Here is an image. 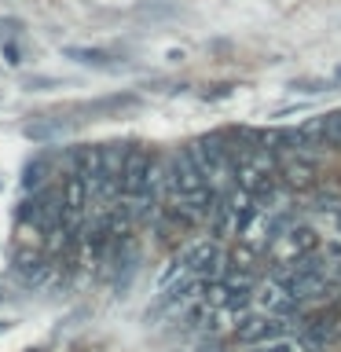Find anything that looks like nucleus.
<instances>
[{
    "instance_id": "nucleus-1",
    "label": "nucleus",
    "mask_w": 341,
    "mask_h": 352,
    "mask_svg": "<svg viewBox=\"0 0 341 352\" xmlns=\"http://www.w3.org/2000/svg\"><path fill=\"white\" fill-rule=\"evenodd\" d=\"M158 154H151L140 143H129L125 165H121V202H143L154 198V173H158ZM158 202V198H154Z\"/></svg>"
},
{
    "instance_id": "nucleus-2",
    "label": "nucleus",
    "mask_w": 341,
    "mask_h": 352,
    "mask_svg": "<svg viewBox=\"0 0 341 352\" xmlns=\"http://www.w3.org/2000/svg\"><path fill=\"white\" fill-rule=\"evenodd\" d=\"M187 151L195 154V162L202 165L206 180L213 184L217 191H224V187L235 184V158H231V140L228 136H202Z\"/></svg>"
},
{
    "instance_id": "nucleus-3",
    "label": "nucleus",
    "mask_w": 341,
    "mask_h": 352,
    "mask_svg": "<svg viewBox=\"0 0 341 352\" xmlns=\"http://www.w3.org/2000/svg\"><path fill=\"white\" fill-rule=\"evenodd\" d=\"M187 275H198V279H217V275H224L228 268V257L220 253V242L217 239H198L191 242L184 253H180Z\"/></svg>"
},
{
    "instance_id": "nucleus-4",
    "label": "nucleus",
    "mask_w": 341,
    "mask_h": 352,
    "mask_svg": "<svg viewBox=\"0 0 341 352\" xmlns=\"http://www.w3.org/2000/svg\"><path fill=\"white\" fill-rule=\"evenodd\" d=\"M59 202H63V220L70 224L77 235L88 224V180L81 173H66L59 187Z\"/></svg>"
},
{
    "instance_id": "nucleus-5",
    "label": "nucleus",
    "mask_w": 341,
    "mask_h": 352,
    "mask_svg": "<svg viewBox=\"0 0 341 352\" xmlns=\"http://www.w3.org/2000/svg\"><path fill=\"white\" fill-rule=\"evenodd\" d=\"M165 165H169L173 198H176V195H191V191H198V187H213V184L206 180L202 165L195 162V154L187 151V147H180L176 154H169V158H165ZM173 198H169V202H173Z\"/></svg>"
},
{
    "instance_id": "nucleus-6",
    "label": "nucleus",
    "mask_w": 341,
    "mask_h": 352,
    "mask_svg": "<svg viewBox=\"0 0 341 352\" xmlns=\"http://www.w3.org/2000/svg\"><path fill=\"white\" fill-rule=\"evenodd\" d=\"M290 319L286 316H250V319H242L239 330H235V338L239 341H246V345H264V341H275V338H283V334H290Z\"/></svg>"
},
{
    "instance_id": "nucleus-7",
    "label": "nucleus",
    "mask_w": 341,
    "mask_h": 352,
    "mask_svg": "<svg viewBox=\"0 0 341 352\" xmlns=\"http://www.w3.org/2000/svg\"><path fill=\"white\" fill-rule=\"evenodd\" d=\"M319 246V239H316V231L312 228H286L279 231V235L272 239V257L279 261V264H290L297 257H305V253H312Z\"/></svg>"
},
{
    "instance_id": "nucleus-8",
    "label": "nucleus",
    "mask_w": 341,
    "mask_h": 352,
    "mask_svg": "<svg viewBox=\"0 0 341 352\" xmlns=\"http://www.w3.org/2000/svg\"><path fill=\"white\" fill-rule=\"evenodd\" d=\"M253 301H257L261 312H268V316H286V319H290L297 308H301V301L294 297V290H290V286H283L279 279H268L264 286H257V290H253Z\"/></svg>"
},
{
    "instance_id": "nucleus-9",
    "label": "nucleus",
    "mask_w": 341,
    "mask_h": 352,
    "mask_svg": "<svg viewBox=\"0 0 341 352\" xmlns=\"http://www.w3.org/2000/svg\"><path fill=\"white\" fill-rule=\"evenodd\" d=\"M279 173H283V184H290V187L316 184V162L301 158V154H279Z\"/></svg>"
},
{
    "instance_id": "nucleus-10",
    "label": "nucleus",
    "mask_w": 341,
    "mask_h": 352,
    "mask_svg": "<svg viewBox=\"0 0 341 352\" xmlns=\"http://www.w3.org/2000/svg\"><path fill=\"white\" fill-rule=\"evenodd\" d=\"M125 154H129V143H103V147H99V173L118 176V180H121V165H125Z\"/></svg>"
},
{
    "instance_id": "nucleus-11",
    "label": "nucleus",
    "mask_w": 341,
    "mask_h": 352,
    "mask_svg": "<svg viewBox=\"0 0 341 352\" xmlns=\"http://www.w3.org/2000/svg\"><path fill=\"white\" fill-rule=\"evenodd\" d=\"M297 129H301V136H305L308 143H312L316 151L330 147V143H327V136H323V118H308V121H301Z\"/></svg>"
},
{
    "instance_id": "nucleus-12",
    "label": "nucleus",
    "mask_w": 341,
    "mask_h": 352,
    "mask_svg": "<svg viewBox=\"0 0 341 352\" xmlns=\"http://www.w3.org/2000/svg\"><path fill=\"white\" fill-rule=\"evenodd\" d=\"M66 55L77 63H88V66H114L107 52H96V48H66Z\"/></svg>"
},
{
    "instance_id": "nucleus-13",
    "label": "nucleus",
    "mask_w": 341,
    "mask_h": 352,
    "mask_svg": "<svg viewBox=\"0 0 341 352\" xmlns=\"http://www.w3.org/2000/svg\"><path fill=\"white\" fill-rule=\"evenodd\" d=\"M323 136H327L330 147H341V110L323 114Z\"/></svg>"
},
{
    "instance_id": "nucleus-14",
    "label": "nucleus",
    "mask_w": 341,
    "mask_h": 352,
    "mask_svg": "<svg viewBox=\"0 0 341 352\" xmlns=\"http://www.w3.org/2000/svg\"><path fill=\"white\" fill-rule=\"evenodd\" d=\"M257 352H294V349L286 345V341H283V345H279V338H275L272 345H268V341H264V349H257Z\"/></svg>"
},
{
    "instance_id": "nucleus-15",
    "label": "nucleus",
    "mask_w": 341,
    "mask_h": 352,
    "mask_svg": "<svg viewBox=\"0 0 341 352\" xmlns=\"http://www.w3.org/2000/svg\"><path fill=\"white\" fill-rule=\"evenodd\" d=\"M338 231H341V209H338Z\"/></svg>"
}]
</instances>
